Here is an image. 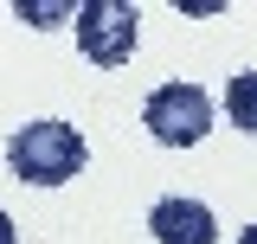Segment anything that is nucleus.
<instances>
[{"label":"nucleus","instance_id":"f257e3e1","mask_svg":"<svg viewBox=\"0 0 257 244\" xmlns=\"http://www.w3.org/2000/svg\"><path fill=\"white\" fill-rule=\"evenodd\" d=\"M84 161H90L84 135H77L71 122H58V116L26 122V129L7 142V167H13V180H32V186H64V180H77Z\"/></svg>","mask_w":257,"mask_h":244},{"label":"nucleus","instance_id":"f03ea898","mask_svg":"<svg viewBox=\"0 0 257 244\" xmlns=\"http://www.w3.org/2000/svg\"><path fill=\"white\" fill-rule=\"evenodd\" d=\"M142 122H148V135L161 148H199L212 135V96L199 84H161L142 103Z\"/></svg>","mask_w":257,"mask_h":244},{"label":"nucleus","instance_id":"7ed1b4c3","mask_svg":"<svg viewBox=\"0 0 257 244\" xmlns=\"http://www.w3.org/2000/svg\"><path fill=\"white\" fill-rule=\"evenodd\" d=\"M77 45L90 64H128L135 52V7L128 0H77Z\"/></svg>","mask_w":257,"mask_h":244},{"label":"nucleus","instance_id":"20e7f679","mask_svg":"<svg viewBox=\"0 0 257 244\" xmlns=\"http://www.w3.org/2000/svg\"><path fill=\"white\" fill-rule=\"evenodd\" d=\"M148 231H155V244H219V218H212V206H199V199L167 193V199H155V212H148Z\"/></svg>","mask_w":257,"mask_h":244},{"label":"nucleus","instance_id":"39448f33","mask_svg":"<svg viewBox=\"0 0 257 244\" xmlns=\"http://www.w3.org/2000/svg\"><path fill=\"white\" fill-rule=\"evenodd\" d=\"M225 116L238 122L244 135H257V71H231V84H225Z\"/></svg>","mask_w":257,"mask_h":244},{"label":"nucleus","instance_id":"423d86ee","mask_svg":"<svg viewBox=\"0 0 257 244\" xmlns=\"http://www.w3.org/2000/svg\"><path fill=\"white\" fill-rule=\"evenodd\" d=\"M13 13L32 20V26H58V20H77V7H45V0H13Z\"/></svg>","mask_w":257,"mask_h":244},{"label":"nucleus","instance_id":"0eeeda50","mask_svg":"<svg viewBox=\"0 0 257 244\" xmlns=\"http://www.w3.org/2000/svg\"><path fill=\"white\" fill-rule=\"evenodd\" d=\"M0 244H20V231H13V218L0 212Z\"/></svg>","mask_w":257,"mask_h":244},{"label":"nucleus","instance_id":"6e6552de","mask_svg":"<svg viewBox=\"0 0 257 244\" xmlns=\"http://www.w3.org/2000/svg\"><path fill=\"white\" fill-rule=\"evenodd\" d=\"M238 244H257V225H244V231H238Z\"/></svg>","mask_w":257,"mask_h":244}]
</instances>
